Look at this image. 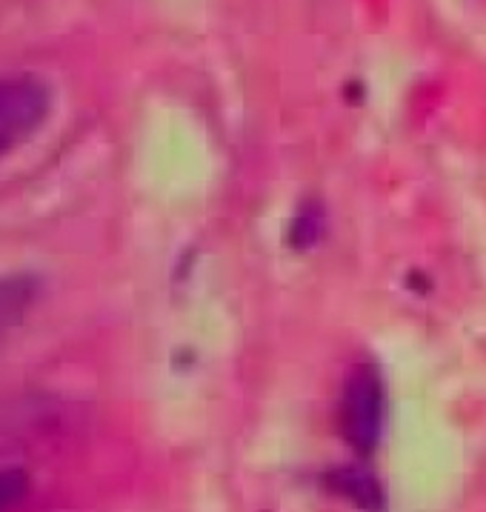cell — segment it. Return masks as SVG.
<instances>
[{"instance_id": "obj_1", "label": "cell", "mask_w": 486, "mask_h": 512, "mask_svg": "<svg viewBox=\"0 0 486 512\" xmlns=\"http://www.w3.org/2000/svg\"><path fill=\"white\" fill-rule=\"evenodd\" d=\"M55 106V92L38 72H0V161L41 132Z\"/></svg>"}, {"instance_id": "obj_2", "label": "cell", "mask_w": 486, "mask_h": 512, "mask_svg": "<svg viewBox=\"0 0 486 512\" xmlns=\"http://www.w3.org/2000/svg\"><path fill=\"white\" fill-rule=\"evenodd\" d=\"M384 384L378 369L361 364L349 372L341 398V421L346 441L358 452H372L384 432Z\"/></svg>"}, {"instance_id": "obj_3", "label": "cell", "mask_w": 486, "mask_h": 512, "mask_svg": "<svg viewBox=\"0 0 486 512\" xmlns=\"http://www.w3.org/2000/svg\"><path fill=\"white\" fill-rule=\"evenodd\" d=\"M41 278L35 272L0 275V341H6L41 301Z\"/></svg>"}, {"instance_id": "obj_4", "label": "cell", "mask_w": 486, "mask_h": 512, "mask_svg": "<svg viewBox=\"0 0 486 512\" xmlns=\"http://www.w3.org/2000/svg\"><path fill=\"white\" fill-rule=\"evenodd\" d=\"M332 490L341 492L364 512L384 510V492L378 487V481L361 467H344V470L332 472Z\"/></svg>"}, {"instance_id": "obj_5", "label": "cell", "mask_w": 486, "mask_h": 512, "mask_svg": "<svg viewBox=\"0 0 486 512\" xmlns=\"http://www.w3.org/2000/svg\"><path fill=\"white\" fill-rule=\"evenodd\" d=\"M23 492H26V478L21 472H0V512L12 507V504H18Z\"/></svg>"}]
</instances>
